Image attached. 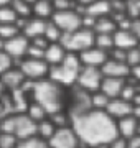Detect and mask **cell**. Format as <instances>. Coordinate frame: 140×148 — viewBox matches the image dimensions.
Masks as SVG:
<instances>
[{"label":"cell","instance_id":"cell-1","mask_svg":"<svg viewBox=\"0 0 140 148\" xmlns=\"http://www.w3.org/2000/svg\"><path fill=\"white\" fill-rule=\"evenodd\" d=\"M73 132L78 140L89 147H102L117 138V123L109 114L102 110H86L81 114H71Z\"/></svg>","mask_w":140,"mask_h":148},{"label":"cell","instance_id":"cell-2","mask_svg":"<svg viewBox=\"0 0 140 148\" xmlns=\"http://www.w3.org/2000/svg\"><path fill=\"white\" fill-rule=\"evenodd\" d=\"M30 94L33 95V101L43 107L46 114H56L63 107V94L61 86L53 82L51 79L45 77L36 82H33V89Z\"/></svg>","mask_w":140,"mask_h":148},{"label":"cell","instance_id":"cell-3","mask_svg":"<svg viewBox=\"0 0 140 148\" xmlns=\"http://www.w3.org/2000/svg\"><path fill=\"white\" fill-rule=\"evenodd\" d=\"M82 64L79 61V56L74 53H68L65 59L56 66H49L48 69V79L59 86H71L78 79V74L81 71Z\"/></svg>","mask_w":140,"mask_h":148},{"label":"cell","instance_id":"cell-4","mask_svg":"<svg viewBox=\"0 0 140 148\" xmlns=\"http://www.w3.org/2000/svg\"><path fill=\"white\" fill-rule=\"evenodd\" d=\"M59 43L68 53L79 54L81 51L94 46V32L87 28H79L73 33H63Z\"/></svg>","mask_w":140,"mask_h":148},{"label":"cell","instance_id":"cell-5","mask_svg":"<svg viewBox=\"0 0 140 148\" xmlns=\"http://www.w3.org/2000/svg\"><path fill=\"white\" fill-rule=\"evenodd\" d=\"M16 68L20 69V73L23 74L25 79L33 81V82L48 77L49 66L46 64V61H43V59H33V58H27V56H25L23 59H20V61L16 63Z\"/></svg>","mask_w":140,"mask_h":148},{"label":"cell","instance_id":"cell-6","mask_svg":"<svg viewBox=\"0 0 140 148\" xmlns=\"http://www.w3.org/2000/svg\"><path fill=\"white\" fill-rule=\"evenodd\" d=\"M51 21L61 30L63 33H73L81 28V13L73 8V10L54 12L51 16Z\"/></svg>","mask_w":140,"mask_h":148},{"label":"cell","instance_id":"cell-7","mask_svg":"<svg viewBox=\"0 0 140 148\" xmlns=\"http://www.w3.org/2000/svg\"><path fill=\"white\" fill-rule=\"evenodd\" d=\"M102 73L99 68H89V66H82L79 74H78V79L76 82L79 84V87L87 92H96L101 87L102 82Z\"/></svg>","mask_w":140,"mask_h":148},{"label":"cell","instance_id":"cell-8","mask_svg":"<svg viewBox=\"0 0 140 148\" xmlns=\"http://www.w3.org/2000/svg\"><path fill=\"white\" fill-rule=\"evenodd\" d=\"M28 45H30V40L27 36H23L22 33H18V35L3 41V51L13 59V63H18L20 59L25 58Z\"/></svg>","mask_w":140,"mask_h":148},{"label":"cell","instance_id":"cell-9","mask_svg":"<svg viewBox=\"0 0 140 148\" xmlns=\"http://www.w3.org/2000/svg\"><path fill=\"white\" fill-rule=\"evenodd\" d=\"M49 148H78V137L73 132V128L61 127L56 128L53 137L48 140Z\"/></svg>","mask_w":140,"mask_h":148},{"label":"cell","instance_id":"cell-10","mask_svg":"<svg viewBox=\"0 0 140 148\" xmlns=\"http://www.w3.org/2000/svg\"><path fill=\"white\" fill-rule=\"evenodd\" d=\"M13 135L18 140H27V138L36 137V122H33L27 114H15Z\"/></svg>","mask_w":140,"mask_h":148},{"label":"cell","instance_id":"cell-11","mask_svg":"<svg viewBox=\"0 0 140 148\" xmlns=\"http://www.w3.org/2000/svg\"><path fill=\"white\" fill-rule=\"evenodd\" d=\"M78 56H79V61H81L82 66H89V68H101L109 58V54L106 51H102L96 46L87 48V49L81 51Z\"/></svg>","mask_w":140,"mask_h":148},{"label":"cell","instance_id":"cell-12","mask_svg":"<svg viewBox=\"0 0 140 148\" xmlns=\"http://www.w3.org/2000/svg\"><path fill=\"white\" fill-rule=\"evenodd\" d=\"M76 10L81 15H89L92 18H101V16H107L112 13V5L107 0H96V2H92V3H89L86 7L76 5Z\"/></svg>","mask_w":140,"mask_h":148},{"label":"cell","instance_id":"cell-13","mask_svg":"<svg viewBox=\"0 0 140 148\" xmlns=\"http://www.w3.org/2000/svg\"><path fill=\"white\" fill-rule=\"evenodd\" d=\"M101 73L104 77H127L130 74V68L122 61H115V59L107 58V61L101 66Z\"/></svg>","mask_w":140,"mask_h":148},{"label":"cell","instance_id":"cell-14","mask_svg":"<svg viewBox=\"0 0 140 148\" xmlns=\"http://www.w3.org/2000/svg\"><path fill=\"white\" fill-rule=\"evenodd\" d=\"M114 48H120V49H130V48L139 46V36H135L130 30H120L117 28L114 32Z\"/></svg>","mask_w":140,"mask_h":148},{"label":"cell","instance_id":"cell-15","mask_svg":"<svg viewBox=\"0 0 140 148\" xmlns=\"http://www.w3.org/2000/svg\"><path fill=\"white\" fill-rule=\"evenodd\" d=\"M125 86V81L122 77H102V82H101V92L106 94L109 99H115L120 95L122 89Z\"/></svg>","mask_w":140,"mask_h":148},{"label":"cell","instance_id":"cell-16","mask_svg":"<svg viewBox=\"0 0 140 148\" xmlns=\"http://www.w3.org/2000/svg\"><path fill=\"white\" fill-rule=\"evenodd\" d=\"M23 81H25L23 74L20 73V69L15 68V66L10 68L8 71H5V73L0 76V84L3 86V89H8V90L18 89V87L23 84Z\"/></svg>","mask_w":140,"mask_h":148},{"label":"cell","instance_id":"cell-17","mask_svg":"<svg viewBox=\"0 0 140 148\" xmlns=\"http://www.w3.org/2000/svg\"><path fill=\"white\" fill-rule=\"evenodd\" d=\"M66 54H68V51L61 46V43H49L48 46L45 48L43 61H46L48 66H56L65 59Z\"/></svg>","mask_w":140,"mask_h":148},{"label":"cell","instance_id":"cell-18","mask_svg":"<svg viewBox=\"0 0 140 148\" xmlns=\"http://www.w3.org/2000/svg\"><path fill=\"white\" fill-rule=\"evenodd\" d=\"M106 110L110 117H119V119H124L127 115H132V112H134V107L130 106L127 101L124 99H115V101H109L107 107H106Z\"/></svg>","mask_w":140,"mask_h":148},{"label":"cell","instance_id":"cell-19","mask_svg":"<svg viewBox=\"0 0 140 148\" xmlns=\"http://www.w3.org/2000/svg\"><path fill=\"white\" fill-rule=\"evenodd\" d=\"M53 13H54V8L51 0H36L32 5V16H35V18L48 21L51 20Z\"/></svg>","mask_w":140,"mask_h":148},{"label":"cell","instance_id":"cell-20","mask_svg":"<svg viewBox=\"0 0 140 148\" xmlns=\"http://www.w3.org/2000/svg\"><path fill=\"white\" fill-rule=\"evenodd\" d=\"M115 30H117V21L112 18V15L96 18L94 27H92L94 33H106V35H112Z\"/></svg>","mask_w":140,"mask_h":148},{"label":"cell","instance_id":"cell-21","mask_svg":"<svg viewBox=\"0 0 140 148\" xmlns=\"http://www.w3.org/2000/svg\"><path fill=\"white\" fill-rule=\"evenodd\" d=\"M117 132H120L125 138L135 137V133L139 132V122H137V119L132 115H127L124 119H120V122L117 125Z\"/></svg>","mask_w":140,"mask_h":148},{"label":"cell","instance_id":"cell-22","mask_svg":"<svg viewBox=\"0 0 140 148\" xmlns=\"http://www.w3.org/2000/svg\"><path fill=\"white\" fill-rule=\"evenodd\" d=\"M114 35V33H112ZM112 35H106V33H94V46L109 53L114 48V36Z\"/></svg>","mask_w":140,"mask_h":148},{"label":"cell","instance_id":"cell-23","mask_svg":"<svg viewBox=\"0 0 140 148\" xmlns=\"http://www.w3.org/2000/svg\"><path fill=\"white\" fill-rule=\"evenodd\" d=\"M54 132H56V127H54V123L51 120L45 119V120L36 123V135H40L38 138H41V140H49Z\"/></svg>","mask_w":140,"mask_h":148},{"label":"cell","instance_id":"cell-24","mask_svg":"<svg viewBox=\"0 0 140 148\" xmlns=\"http://www.w3.org/2000/svg\"><path fill=\"white\" fill-rule=\"evenodd\" d=\"M43 36L46 38L48 43H59V40H61V36H63V32H61L51 20H48L46 25H45Z\"/></svg>","mask_w":140,"mask_h":148},{"label":"cell","instance_id":"cell-25","mask_svg":"<svg viewBox=\"0 0 140 148\" xmlns=\"http://www.w3.org/2000/svg\"><path fill=\"white\" fill-rule=\"evenodd\" d=\"M30 119H32L33 122H41V120H45L46 119V110H45L43 107L40 106V104H36V102H33V104H28V107H27V112H25Z\"/></svg>","mask_w":140,"mask_h":148},{"label":"cell","instance_id":"cell-26","mask_svg":"<svg viewBox=\"0 0 140 148\" xmlns=\"http://www.w3.org/2000/svg\"><path fill=\"white\" fill-rule=\"evenodd\" d=\"M10 7L15 10L18 18H30L32 16V5H28L23 0H12Z\"/></svg>","mask_w":140,"mask_h":148},{"label":"cell","instance_id":"cell-27","mask_svg":"<svg viewBox=\"0 0 140 148\" xmlns=\"http://www.w3.org/2000/svg\"><path fill=\"white\" fill-rule=\"evenodd\" d=\"M15 148H48V143L38 137H32L27 140H18Z\"/></svg>","mask_w":140,"mask_h":148},{"label":"cell","instance_id":"cell-28","mask_svg":"<svg viewBox=\"0 0 140 148\" xmlns=\"http://www.w3.org/2000/svg\"><path fill=\"white\" fill-rule=\"evenodd\" d=\"M18 16H16L15 10L8 5H3L0 7V23H16Z\"/></svg>","mask_w":140,"mask_h":148},{"label":"cell","instance_id":"cell-29","mask_svg":"<svg viewBox=\"0 0 140 148\" xmlns=\"http://www.w3.org/2000/svg\"><path fill=\"white\" fill-rule=\"evenodd\" d=\"M18 33H20V30L16 27V23H0V38L3 41L18 35Z\"/></svg>","mask_w":140,"mask_h":148},{"label":"cell","instance_id":"cell-30","mask_svg":"<svg viewBox=\"0 0 140 148\" xmlns=\"http://www.w3.org/2000/svg\"><path fill=\"white\" fill-rule=\"evenodd\" d=\"M125 64H127L129 68L140 66V49H139V46L127 49V53H125Z\"/></svg>","mask_w":140,"mask_h":148},{"label":"cell","instance_id":"cell-31","mask_svg":"<svg viewBox=\"0 0 140 148\" xmlns=\"http://www.w3.org/2000/svg\"><path fill=\"white\" fill-rule=\"evenodd\" d=\"M107 104H109V97L102 92H96L94 95H91V107H96V110L106 109Z\"/></svg>","mask_w":140,"mask_h":148},{"label":"cell","instance_id":"cell-32","mask_svg":"<svg viewBox=\"0 0 140 148\" xmlns=\"http://www.w3.org/2000/svg\"><path fill=\"white\" fill-rule=\"evenodd\" d=\"M18 138L13 133H0V148H15Z\"/></svg>","mask_w":140,"mask_h":148},{"label":"cell","instance_id":"cell-33","mask_svg":"<svg viewBox=\"0 0 140 148\" xmlns=\"http://www.w3.org/2000/svg\"><path fill=\"white\" fill-rule=\"evenodd\" d=\"M54 12H63V10H73L76 8V0H51Z\"/></svg>","mask_w":140,"mask_h":148},{"label":"cell","instance_id":"cell-34","mask_svg":"<svg viewBox=\"0 0 140 148\" xmlns=\"http://www.w3.org/2000/svg\"><path fill=\"white\" fill-rule=\"evenodd\" d=\"M13 66H15L13 59H12L3 49H0V76L5 73V71H8L10 68H13Z\"/></svg>","mask_w":140,"mask_h":148},{"label":"cell","instance_id":"cell-35","mask_svg":"<svg viewBox=\"0 0 140 148\" xmlns=\"http://www.w3.org/2000/svg\"><path fill=\"white\" fill-rule=\"evenodd\" d=\"M43 54H45V49L38 46H33L32 43L28 45V49H27V58H33V59H43Z\"/></svg>","mask_w":140,"mask_h":148},{"label":"cell","instance_id":"cell-36","mask_svg":"<svg viewBox=\"0 0 140 148\" xmlns=\"http://www.w3.org/2000/svg\"><path fill=\"white\" fill-rule=\"evenodd\" d=\"M51 122L54 123V127H66V117L61 114V112H56V114H51Z\"/></svg>","mask_w":140,"mask_h":148},{"label":"cell","instance_id":"cell-37","mask_svg":"<svg viewBox=\"0 0 140 148\" xmlns=\"http://www.w3.org/2000/svg\"><path fill=\"white\" fill-rule=\"evenodd\" d=\"M120 95H122V99L124 101H132V99H135V89L134 86H124V89H122V92H120Z\"/></svg>","mask_w":140,"mask_h":148},{"label":"cell","instance_id":"cell-38","mask_svg":"<svg viewBox=\"0 0 140 148\" xmlns=\"http://www.w3.org/2000/svg\"><path fill=\"white\" fill-rule=\"evenodd\" d=\"M109 145H110V148H127V143H125L124 138H115Z\"/></svg>","mask_w":140,"mask_h":148},{"label":"cell","instance_id":"cell-39","mask_svg":"<svg viewBox=\"0 0 140 148\" xmlns=\"http://www.w3.org/2000/svg\"><path fill=\"white\" fill-rule=\"evenodd\" d=\"M127 148H140V137H132L127 143Z\"/></svg>","mask_w":140,"mask_h":148},{"label":"cell","instance_id":"cell-40","mask_svg":"<svg viewBox=\"0 0 140 148\" xmlns=\"http://www.w3.org/2000/svg\"><path fill=\"white\" fill-rule=\"evenodd\" d=\"M92 2H96V0H76V5H81V7H86Z\"/></svg>","mask_w":140,"mask_h":148},{"label":"cell","instance_id":"cell-41","mask_svg":"<svg viewBox=\"0 0 140 148\" xmlns=\"http://www.w3.org/2000/svg\"><path fill=\"white\" fill-rule=\"evenodd\" d=\"M12 0H0V7H3V5H8Z\"/></svg>","mask_w":140,"mask_h":148},{"label":"cell","instance_id":"cell-42","mask_svg":"<svg viewBox=\"0 0 140 148\" xmlns=\"http://www.w3.org/2000/svg\"><path fill=\"white\" fill-rule=\"evenodd\" d=\"M23 2H27L28 5H33V3H35V2H36V0H23Z\"/></svg>","mask_w":140,"mask_h":148},{"label":"cell","instance_id":"cell-43","mask_svg":"<svg viewBox=\"0 0 140 148\" xmlns=\"http://www.w3.org/2000/svg\"><path fill=\"white\" fill-rule=\"evenodd\" d=\"M2 95H3V86L0 84V97H2Z\"/></svg>","mask_w":140,"mask_h":148},{"label":"cell","instance_id":"cell-44","mask_svg":"<svg viewBox=\"0 0 140 148\" xmlns=\"http://www.w3.org/2000/svg\"><path fill=\"white\" fill-rule=\"evenodd\" d=\"M0 49H3V40L0 38Z\"/></svg>","mask_w":140,"mask_h":148},{"label":"cell","instance_id":"cell-45","mask_svg":"<svg viewBox=\"0 0 140 148\" xmlns=\"http://www.w3.org/2000/svg\"><path fill=\"white\" fill-rule=\"evenodd\" d=\"M109 3H114V2H120V0H107Z\"/></svg>","mask_w":140,"mask_h":148},{"label":"cell","instance_id":"cell-46","mask_svg":"<svg viewBox=\"0 0 140 148\" xmlns=\"http://www.w3.org/2000/svg\"><path fill=\"white\" fill-rule=\"evenodd\" d=\"M96 148H107V145H102V147H96Z\"/></svg>","mask_w":140,"mask_h":148}]
</instances>
